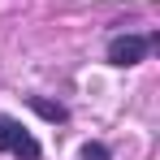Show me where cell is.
<instances>
[{
    "mask_svg": "<svg viewBox=\"0 0 160 160\" xmlns=\"http://www.w3.org/2000/svg\"><path fill=\"white\" fill-rule=\"evenodd\" d=\"M156 48V35H117L112 43H108V61L112 65H138V61H147V52Z\"/></svg>",
    "mask_w": 160,
    "mask_h": 160,
    "instance_id": "6da1fadb",
    "label": "cell"
},
{
    "mask_svg": "<svg viewBox=\"0 0 160 160\" xmlns=\"http://www.w3.org/2000/svg\"><path fill=\"white\" fill-rule=\"evenodd\" d=\"M0 152H13L18 160H39V143H35L18 121L0 117Z\"/></svg>",
    "mask_w": 160,
    "mask_h": 160,
    "instance_id": "7a4b0ae2",
    "label": "cell"
},
{
    "mask_svg": "<svg viewBox=\"0 0 160 160\" xmlns=\"http://www.w3.org/2000/svg\"><path fill=\"white\" fill-rule=\"evenodd\" d=\"M26 104L43 117V121H52V126H61V121H69V108L65 104H52V100H43V95H26Z\"/></svg>",
    "mask_w": 160,
    "mask_h": 160,
    "instance_id": "3957f363",
    "label": "cell"
},
{
    "mask_svg": "<svg viewBox=\"0 0 160 160\" xmlns=\"http://www.w3.org/2000/svg\"><path fill=\"white\" fill-rule=\"evenodd\" d=\"M78 160H112V156H108V147H104V143H82Z\"/></svg>",
    "mask_w": 160,
    "mask_h": 160,
    "instance_id": "277c9868",
    "label": "cell"
}]
</instances>
